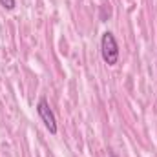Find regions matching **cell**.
Wrapping results in <instances>:
<instances>
[{
    "mask_svg": "<svg viewBox=\"0 0 157 157\" xmlns=\"http://www.w3.org/2000/svg\"><path fill=\"white\" fill-rule=\"evenodd\" d=\"M37 113H39L40 121L44 122L46 130H48L51 135H57V132H59L57 119H55V113H53V110H51V106H49L48 99H44V97H42L39 102H37Z\"/></svg>",
    "mask_w": 157,
    "mask_h": 157,
    "instance_id": "2",
    "label": "cell"
},
{
    "mask_svg": "<svg viewBox=\"0 0 157 157\" xmlns=\"http://www.w3.org/2000/svg\"><path fill=\"white\" fill-rule=\"evenodd\" d=\"M101 55H102V60L108 64V66H115L119 62V44L117 39L112 31H104L102 37H101Z\"/></svg>",
    "mask_w": 157,
    "mask_h": 157,
    "instance_id": "1",
    "label": "cell"
},
{
    "mask_svg": "<svg viewBox=\"0 0 157 157\" xmlns=\"http://www.w3.org/2000/svg\"><path fill=\"white\" fill-rule=\"evenodd\" d=\"M15 0H0V6L4 7V9H7V11H11V9H15Z\"/></svg>",
    "mask_w": 157,
    "mask_h": 157,
    "instance_id": "3",
    "label": "cell"
}]
</instances>
